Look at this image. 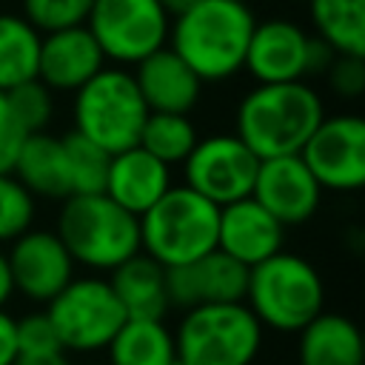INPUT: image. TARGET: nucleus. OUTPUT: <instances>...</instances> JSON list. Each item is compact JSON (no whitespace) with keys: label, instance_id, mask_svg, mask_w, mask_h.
<instances>
[{"label":"nucleus","instance_id":"obj_1","mask_svg":"<svg viewBox=\"0 0 365 365\" xmlns=\"http://www.w3.org/2000/svg\"><path fill=\"white\" fill-rule=\"evenodd\" d=\"M254 23L257 17L245 3L200 0L171 17L168 48L180 54L202 83H220L242 68Z\"/></svg>","mask_w":365,"mask_h":365},{"label":"nucleus","instance_id":"obj_2","mask_svg":"<svg viewBox=\"0 0 365 365\" xmlns=\"http://www.w3.org/2000/svg\"><path fill=\"white\" fill-rule=\"evenodd\" d=\"M322 117V100L305 80L257 83L237 106L234 134L259 160L299 154Z\"/></svg>","mask_w":365,"mask_h":365},{"label":"nucleus","instance_id":"obj_3","mask_svg":"<svg viewBox=\"0 0 365 365\" xmlns=\"http://www.w3.org/2000/svg\"><path fill=\"white\" fill-rule=\"evenodd\" d=\"M54 234L74 265L97 274L114 271L140 251V220L103 191L66 197L57 211Z\"/></svg>","mask_w":365,"mask_h":365},{"label":"nucleus","instance_id":"obj_4","mask_svg":"<svg viewBox=\"0 0 365 365\" xmlns=\"http://www.w3.org/2000/svg\"><path fill=\"white\" fill-rule=\"evenodd\" d=\"M257 322L277 334H297L325 311V282L314 262L299 254L277 251L248 268L242 299Z\"/></svg>","mask_w":365,"mask_h":365},{"label":"nucleus","instance_id":"obj_5","mask_svg":"<svg viewBox=\"0 0 365 365\" xmlns=\"http://www.w3.org/2000/svg\"><path fill=\"white\" fill-rule=\"evenodd\" d=\"M140 251L163 268L194 262L217 248L220 205L194 188L171 185L140 217Z\"/></svg>","mask_w":365,"mask_h":365},{"label":"nucleus","instance_id":"obj_6","mask_svg":"<svg viewBox=\"0 0 365 365\" xmlns=\"http://www.w3.org/2000/svg\"><path fill=\"white\" fill-rule=\"evenodd\" d=\"M171 331L182 365H254L265 342V328L245 302L188 308Z\"/></svg>","mask_w":365,"mask_h":365},{"label":"nucleus","instance_id":"obj_7","mask_svg":"<svg viewBox=\"0 0 365 365\" xmlns=\"http://www.w3.org/2000/svg\"><path fill=\"white\" fill-rule=\"evenodd\" d=\"M145 117L148 106L143 103L134 74L123 66H103L74 91V131L108 154L137 145Z\"/></svg>","mask_w":365,"mask_h":365},{"label":"nucleus","instance_id":"obj_8","mask_svg":"<svg viewBox=\"0 0 365 365\" xmlns=\"http://www.w3.org/2000/svg\"><path fill=\"white\" fill-rule=\"evenodd\" d=\"M43 311L68 356H94L106 351L111 336L125 322V311L108 279L97 274L74 277L54 299L46 302Z\"/></svg>","mask_w":365,"mask_h":365},{"label":"nucleus","instance_id":"obj_9","mask_svg":"<svg viewBox=\"0 0 365 365\" xmlns=\"http://www.w3.org/2000/svg\"><path fill=\"white\" fill-rule=\"evenodd\" d=\"M86 29L106 60L134 66L168 43L171 14L160 0H94Z\"/></svg>","mask_w":365,"mask_h":365},{"label":"nucleus","instance_id":"obj_10","mask_svg":"<svg viewBox=\"0 0 365 365\" xmlns=\"http://www.w3.org/2000/svg\"><path fill=\"white\" fill-rule=\"evenodd\" d=\"M299 157L322 191H359L365 185V123L356 114H325Z\"/></svg>","mask_w":365,"mask_h":365},{"label":"nucleus","instance_id":"obj_11","mask_svg":"<svg viewBox=\"0 0 365 365\" xmlns=\"http://www.w3.org/2000/svg\"><path fill=\"white\" fill-rule=\"evenodd\" d=\"M259 157L237 134H208L197 140L182 163L185 185L211 200L214 205H228L234 200L251 197Z\"/></svg>","mask_w":365,"mask_h":365},{"label":"nucleus","instance_id":"obj_12","mask_svg":"<svg viewBox=\"0 0 365 365\" xmlns=\"http://www.w3.org/2000/svg\"><path fill=\"white\" fill-rule=\"evenodd\" d=\"M14 294H23L29 302L46 305L74 279V259L54 231L29 228L9 242L6 251Z\"/></svg>","mask_w":365,"mask_h":365},{"label":"nucleus","instance_id":"obj_13","mask_svg":"<svg viewBox=\"0 0 365 365\" xmlns=\"http://www.w3.org/2000/svg\"><path fill=\"white\" fill-rule=\"evenodd\" d=\"M251 197L285 228L308 222L322 200V188L299 154L259 160Z\"/></svg>","mask_w":365,"mask_h":365},{"label":"nucleus","instance_id":"obj_14","mask_svg":"<svg viewBox=\"0 0 365 365\" xmlns=\"http://www.w3.org/2000/svg\"><path fill=\"white\" fill-rule=\"evenodd\" d=\"M245 285H248V268L234 257L222 254L220 248L208 251L194 262L165 268L168 305L180 311L197 305H217V302H242Z\"/></svg>","mask_w":365,"mask_h":365},{"label":"nucleus","instance_id":"obj_15","mask_svg":"<svg viewBox=\"0 0 365 365\" xmlns=\"http://www.w3.org/2000/svg\"><path fill=\"white\" fill-rule=\"evenodd\" d=\"M311 34L288 17L257 20L242 68L257 83H291L308 77Z\"/></svg>","mask_w":365,"mask_h":365},{"label":"nucleus","instance_id":"obj_16","mask_svg":"<svg viewBox=\"0 0 365 365\" xmlns=\"http://www.w3.org/2000/svg\"><path fill=\"white\" fill-rule=\"evenodd\" d=\"M282 242L285 225L277 217H271L254 197H242L220 208L217 248L242 262L245 268L282 251Z\"/></svg>","mask_w":365,"mask_h":365},{"label":"nucleus","instance_id":"obj_17","mask_svg":"<svg viewBox=\"0 0 365 365\" xmlns=\"http://www.w3.org/2000/svg\"><path fill=\"white\" fill-rule=\"evenodd\" d=\"M103 66H106V57L86 26L48 31L40 40L37 80L48 91H71L74 94Z\"/></svg>","mask_w":365,"mask_h":365},{"label":"nucleus","instance_id":"obj_18","mask_svg":"<svg viewBox=\"0 0 365 365\" xmlns=\"http://www.w3.org/2000/svg\"><path fill=\"white\" fill-rule=\"evenodd\" d=\"M134 83L143 94V103L148 111H171V114H188L202 91V80L182 63L180 54H174L168 46L151 51L140 63H134Z\"/></svg>","mask_w":365,"mask_h":365},{"label":"nucleus","instance_id":"obj_19","mask_svg":"<svg viewBox=\"0 0 365 365\" xmlns=\"http://www.w3.org/2000/svg\"><path fill=\"white\" fill-rule=\"evenodd\" d=\"M171 185H174L171 182V165L160 163L143 145H131V148L111 154L103 194L111 197L125 211H131L134 217H140Z\"/></svg>","mask_w":365,"mask_h":365},{"label":"nucleus","instance_id":"obj_20","mask_svg":"<svg viewBox=\"0 0 365 365\" xmlns=\"http://www.w3.org/2000/svg\"><path fill=\"white\" fill-rule=\"evenodd\" d=\"M297 365H365L356 322L336 311L317 314L297 331Z\"/></svg>","mask_w":365,"mask_h":365},{"label":"nucleus","instance_id":"obj_21","mask_svg":"<svg viewBox=\"0 0 365 365\" xmlns=\"http://www.w3.org/2000/svg\"><path fill=\"white\" fill-rule=\"evenodd\" d=\"M11 174L23 182V188L31 197H48V200H66L71 194V177H68V157L63 137H54L48 131L26 134Z\"/></svg>","mask_w":365,"mask_h":365},{"label":"nucleus","instance_id":"obj_22","mask_svg":"<svg viewBox=\"0 0 365 365\" xmlns=\"http://www.w3.org/2000/svg\"><path fill=\"white\" fill-rule=\"evenodd\" d=\"M108 285L120 299L125 317L165 319V314L171 311L165 291V268L143 251L108 271Z\"/></svg>","mask_w":365,"mask_h":365},{"label":"nucleus","instance_id":"obj_23","mask_svg":"<svg viewBox=\"0 0 365 365\" xmlns=\"http://www.w3.org/2000/svg\"><path fill=\"white\" fill-rule=\"evenodd\" d=\"M177 359L174 331L165 319L125 317L106 345V365H171Z\"/></svg>","mask_w":365,"mask_h":365},{"label":"nucleus","instance_id":"obj_24","mask_svg":"<svg viewBox=\"0 0 365 365\" xmlns=\"http://www.w3.org/2000/svg\"><path fill=\"white\" fill-rule=\"evenodd\" d=\"M308 17L334 54L365 57V0H308Z\"/></svg>","mask_w":365,"mask_h":365},{"label":"nucleus","instance_id":"obj_25","mask_svg":"<svg viewBox=\"0 0 365 365\" xmlns=\"http://www.w3.org/2000/svg\"><path fill=\"white\" fill-rule=\"evenodd\" d=\"M43 34L23 14H0V91L37 77Z\"/></svg>","mask_w":365,"mask_h":365},{"label":"nucleus","instance_id":"obj_26","mask_svg":"<svg viewBox=\"0 0 365 365\" xmlns=\"http://www.w3.org/2000/svg\"><path fill=\"white\" fill-rule=\"evenodd\" d=\"M197 128L188 120V114H171V111H148L137 145H143L148 154H154L165 165H182L191 148L197 145Z\"/></svg>","mask_w":365,"mask_h":365},{"label":"nucleus","instance_id":"obj_27","mask_svg":"<svg viewBox=\"0 0 365 365\" xmlns=\"http://www.w3.org/2000/svg\"><path fill=\"white\" fill-rule=\"evenodd\" d=\"M63 145H66V157H68L71 194H100L106 188L111 154L106 148H100L97 143H91L88 137L77 134L74 128L68 134H63Z\"/></svg>","mask_w":365,"mask_h":365},{"label":"nucleus","instance_id":"obj_28","mask_svg":"<svg viewBox=\"0 0 365 365\" xmlns=\"http://www.w3.org/2000/svg\"><path fill=\"white\" fill-rule=\"evenodd\" d=\"M34 222V197L11 171H0V245L17 240Z\"/></svg>","mask_w":365,"mask_h":365},{"label":"nucleus","instance_id":"obj_29","mask_svg":"<svg viewBox=\"0 0 365 365\" xmlns=\"http://www.w3.org/2000/svg\"><path fill=\"white\" fill-rule=\"evenodd\" d=\"M94 0H23V17L40 31H60L86 26Z\"/></svg>","mask_w":365,"mask_h":365},{"label":"nucleus","instance_id":"obj_30","mask_svg":"<svg viewBox=\"0 0 365 365\" xmlns=\"http://www.w3.org/2000/svg\"><path fill=\"white\" fill-rule=\"evenodd\" d=\"M51 94L54 91H48L37 77L6 91L9 106H11L14 117L20 120V125L26 128V134L46 131V125H48V120L54 114V97Z\"/></svg>","mask_w":365,"mask_h":365},{"label":"nucleus","instance_id":"obj_31","mask_svg":"<svg viewBox=\"0 0 365 365\" xmlns=\"http://www.w3.org/2000/svg\"><path fill=\"white\" fill-rule=\"evenodd\" d=\"M63 351L46 311H31L17 319V354H48Z\"/></svg>","mask_w":365,"mask_h":365},{"label":"nucleus","instance_id":"obj_32","mask_svg":"<svg viewBox=\"0 0 365 365\" xmlns=\"http://www.w3.org/2000/svg\"><path fill=\"white\" fill-rule=\"evenodd\" d=\"M328 86L334 94L345 100H356L365 91V57L356 54H334L331 66L325 68Z\"/></svg>","mask_w":365,"mask_h":365},{"label":"nucleus","instance_id":"obj_33","mask_svg":"<svg viewBox=\"0 0 365 365\" xmlns=\"http://www.w3.org/2000/svg\"><path fill=\"white\" fill-rule=\"evenodd\" d=\"M23 140H26V128L14 117L6 91H0V171H11Z\"/></svg>","mask_w":365,"mask_h":365},{"label":"nucleus","instance_id":"obj_34","mask_svg":"<svg viewBox=\"0 0 365 365\" xmlns=\"http://www.w3.org/2000/svg\"><path fill=\"white\" fill-rule=\"evenodd\" d=\"M17 356V317L0 308V365H14Z\"/></svg>","mask_w":365,"mask_h":365},{"label":"nucleus","instance_id":"obj_35","mask_svg":"<svg viewBox=\"0 0 365 365\" xmlns=\"http://www.w3.org/2000/svg\"><path fill=\"white\" fill-rule=\"evenodd\" d=\"M14 365H71L66 351H48V354H17Z\"/></svg>","mask_w":365,"mask_h":365},{"label":"nucleus","instance_id":"obj_36","mask_svg":"<svg viewBox=\"0 0 365 365\" xmlns=\"http://www.w3.org/2000/svg\"><path fill=\"white\" fill-rule=\"evenodd\" d=\"M11 297H14L11 271H9V259H6V251H0V308H6Z\"/></svg>","mask_w":365,"mask_h":365},{"label":"nucleus","instance_id":"obj_37","mask_svg":"<svg viewBox=\"0 0 365 365\" xmlns=\"http://www.w3.org/2000/svg\"><path fill=\"white\" fill-rule=\"evenodd\" d=\"M163 3V9L171 14V17H177V14H182L185 9H191L194 3H200V0H160Z\"/></svg>","mask_w":365,"mask_h":365},{"label":"nucleus","instance_id":"obj_38","mask_svg":"<svg viewBox=\"0 0 365 365\" xmlns=\"http://www.w3.org/2000/svg\"><path fill=\"white\" fill-rule=\"evenodd\" d=\"M71 365H74V362H71ZM77 365H106V362H94V359H91V362H77Z\"/></svg>","mask_w":365,"mask_h":365},{"label":"nucleus","instance_id":"obj_39","mask_svg":"<svg viewBox=\"0 0 365 365\" xmlns=\"http://www.w3.org/2000/svg\"><path fill=\"white\" fill-rule=\"evenodd\" d=\"M171 365H182V362H180V359H174V362H171Z\"/></svg>","mask_w":365,"mask_h":365},{"label":"nucleus","instance_id":"obj_40","mask_svg":"<svg viewBox=\"0 0 365 365\" xmlns=\"http://www.w3.org/2000/svg\"><path fill=\"white\" fill-rule=\"evenodd\" d=\"M237 3H245V6H248V3H251V0H237Z\"/></svg>","mask_w":365,"mask_h":365},{"label":"nucleus","instance_id":"obj_41","mask_svg":"<svg viewBox=\"0 0 365 365\" xmlns=\"http://www.w3.org/2000/svg\"><path fill=\"white\" fill-rule=\"evenodd\" d=\"M297 3H308V0H297Z\"/></svg>","mask_w":365,"mask_h":365}]
</instances>
